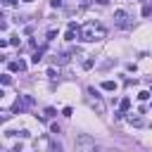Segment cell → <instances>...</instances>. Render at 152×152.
Masks as SVG:
<instances>
[{
	"label": "cell",
	"instance_id": "1",
	"mask_svg": "<svg viewBox=\"0 0 152 152\" xmlns=\"http://www.w3.org/2000/svg\"><path fill=\"white\" fill-rule=\"evenodd\" d=\"M102 38H107V28L100 21H88L81 28V40H86V43H95V40H102Z\"/></svg>",
	"mask_w": 152,
	"mask_h": 152
},
{
	"label": "cell",
	"instance_id": "2",
	"mask_svg": "<svg viewBox=\"0 0 152 152\" xmlns=\"http://www.w3.org/2000/svg\"><path fill=\"white\" fill-rule=\"evenodd\" d=\"M74 150L76 152H100V145L88 135V133H78L74 138Z\"/></svg>",
	"mask_w": 152,
	"mask_h": 152
},
{
	"label": "cell",
	"instance_id": "3",
	"mask_svg": "<svg viewBox=\"0 0 152 152\" xmlns=\"http://www.w3.org/2000/svg\"><path fill=\"white\" fill-rule=\"evenodd\" d=\"M86 100H88V104H90L97 114H104V109H107V107H104V100H102V95H100L93 86L86 88Z\"/></svg>",
	"mask_w": 152,
	"mask_h": 152
},
{
	"label": "cell",
	"instance_id": "4",
	"mask_svg": "<svg viewBox=\"0 0 152 152\" xmlns=\"http://www.w3.org/2000/svg\"><path fill=\"white\" fill-rule=\"evenodd\" d=\"M126 19H128V14H126L124 10H116V12H114V21H116V26H126Z\"/></svg>",
	"mask_w": 152,
	"mask_h": 152
},
{
	"label": "cell",
	"instance_id": "5",
	"mask_svg": "<svg viewBox=\"0 0 152 152\" xmlns=\"http://www.w3.org/2000/svg\"><path fill=\"white\" fill-rule=\"evenodd\" d=\"M24 109H26V102H24L21 97H17V100H14V104H12V114H21Z\"/></svg>",
	"mask_w": 152,
	"mask_h": 152
},
{
	"label": "cell",
	"instance_id": "6",
	"mask_svg": "<svg viewBox=\"0 0 152 152\" xmlns=\"http://www.w3.org/2000/svg\"><path fill=\"white\" fill-rule=\"evenodd\" d=\"M119 107H121V109H119V112H121V114H126V112H128V109H131V97H124V100H121V102H119Z\"/></svg>",
	"mask_w": 152,
	"mask_h": 152
},
{
	"label": "cell",
	"instance_id": "7",
	"mask_svg": "<svg viewBox=\"0 0 152 152\" xmlns=\"http://www.w3.org/2000/svg\"><path fill=\"white\" fill-rule=\"evenodd\" d=\"M102 88L104 90H116V83L114 81H102Z\"/></svg>",
	"mask_w": 152,
	"mask_h": 152
},
{
	"label": "cell",
	"instance_id": "8",
	"mask_svg": "<svg viewBox=\"0 0 152 152\" xmlns=\"http://www.w3.org/2000/svg\"><path fill=\"white\" fill-rule=\"evenodd\" d=\"M128 124H133V126H142V119H140V116H133V114H131V116H128Z\"/></svg>",
	"mask_w": 152,
	"mask_h": 152
},
{
	"label": "cell",
	"instance_id": "9",
	"mask_svg": "<svg viewBox=\"0 0 152 152\" xmlns=\"http://www.w3.org/2000/svg\"><path fill=\"white\" fill-rule=\"evenodd\" d=\"M40 59H43V50H38V52H36V55L31 57V62H33V64H38Z\"/></svg>",
	"mask_w": 152,
	"mask_h": 152
},
{
	"label": "cell",
	"instance_id": "10",
	"mask_svg": "<svg viewBox=\"0 0 152 152\" xmlns=\"http://www.w3.org/2000/svg\"><path fill=\"white\" fill-rule=\"evenodd\" d=\"M93 64H95V59H90V57L83 59V69H93Z\"/></svg>",
	"mask_w": 152,
	"mask_h": 152
},
{
	"label": "cell",
	"instance_id": "11",
	"mask_svg": "<svg viewBox=\"0 0 152 152\" xmlns=\"http://www.w3.org/2000/svg\"><path fill=\"white\" fill-rule=\"evenodd\" d=\"M147 97H150V93H147V90H140V93H138V100H140V102H145Z\"/></svg>",
	"mask_w": 152,
	"mask_h": 152
},
{
	"label": "cell",
	"instance_id": "12",
	"mask_svg": "<svg viewBox=\"0 0 152 152\" xmlns=\"http://www.w3.org/2000/svg\"><path fill=\"white\" fill-rule=\"evenodd\" d=\"M55 114H57V112H55V107H45V116H48V119H52Z\"/></svg>",
	"mask_w": 152,
	"mask_h": 152
},
{
	"label": "cell",
	"instance_id": "13",
	"mask_svg": "<svg viewBox=\"0 0 152 152\" xmlns=\"http://www.w3.org/2000/svg\"><path fill=\"white\" fill-rule=\"evenodd\" d=\"M0 83H5V86H10V83H12V76H7V74H2V76H0Z\"/></svg>",
	"mask_w": 152,
	"mask_h": 152
},
{
	"label": "cell",
	"instance_id": "14",
	"mask_svg": "<svg viewBox=\"0 0 152 152\" xmlns=\"http://www.w3.org/2000/svg\"><path fill=\"white\" fill-rule=\"evenodd\" d=\"M64 38H66V40H74V38H76V31H66V36H64Z\"/></svg>",
	"mask_w": 152,
	"mask_h": 152
},
{
	"label": "cell",
	"instance_id": "15",
	"mask_svg": "<svg viewBox=\"0 0 152 152\" xmlns=\"http://www.w3.org/2000/svg\"><path fill=\"white\" fill-rule=\"evenodd\" d=\"M10 71H19V62H10Z\"/></svg>",
	"mask_w": 152,
	"mask_h": 152
},
{
	"label": "cell",
	"instance_id": "16",
	"mask_svg": "<svg viewBox=\"0 0 152 152\" xmlns=\"http://www.w3.org/2000/svg\"><path fill=\"white\" fill-rule=\"evenodd\" d=\"M48 78H52V81H55V78H57V71H55V69H48Z\"/></svg>",
	"mask_w": 152,
	"mask_h": 152
},
{
	"label": "cell",
	"instance_id": "17",
	"mask_svg": "<svg viewBox=\"0 0 152 152\" xmlns=\"http://www.w3.org/2000/svg\"><path fill=\"white\" fill-rule=\"evenodd\" d=\"M150 12H152V10H150V5H145V7H142V17H150Z\"/></svg>",
	"mask_w": 152,
	"mask_h": 152
},
{
	"label": "cell",
	"instance_id": "18",
	"mask_svg": "<svg viewBox=\"0 0 152 152\" xmlns=\"http://www.w3.org/2000/svg\"><path fill=\"white\" fill-rule=\"evenodd\" d=\"M55 36H57V31H55V28H50V31H48V40H52Z\"/></svg>",
	"mask_w": 152,
	"mask_h": 152
},
{
	"label": "cell",
	"instance_id": "19",
	"mask_svg": "<svg viewBox=\"0 0 152 152\" xmlns=\"http://www.w3.org/2000/svg\"><path fill=\"white\" fill-rule=\"evenodd\" d=\"M7 119H10V114H0V124H2V121H7Z\"/></svg>",
	"mask_w": 152,
	"mask_h": 152
},
{
	"label": "cell",
	"instance_id": "20",
	"mask_svg": "<svg viewBox=\"0 0 152 152\" xmlns=\"http://www.w3.org/2000/svg\"><path fill=\"white\" fill-rule=\"evenodd\" d=\"M5 2H7V5H17L19 0H5Z\"/></svg>",
	"mask_w": 152,
	"mask_h": 152
},
{
	"label": "cell",
	"instance_id": "21",
	"mask_svg": "<svg viewBox=\"0 0 152 152\" xmlns=\"http://www.w3.org/2000/svg\"><path fill=\"white\" fill-rule=\"evenodd\" d=\"M2 97H5V93H2V90H0V100H2Z\"/></svg>",
	"mask_w": 152,
	"mask_h": 152
},
{
	"label": "cell",
	"instance_id": "22",
	"mask_svg": "<svg viewBox=\"0 0 152 152\" xmlns=\"http://www.w3.org/2000/svg\"><path fill=\"white\" fill-rule=\"evenodd\" d=\"M107 152H119V150H107Z\"/></svg>",
	"mask_w": 152,
	"mask_h": 152
},
{
	"label": "cell",
	"instance_id": "23",
	"mask_svg": "<svg viewBox=\"0 0 152 152\" xmlns=\"http://www.w3.org/2000/svg\"><path fill=\"white\" fill-rule=\"evenodd\" d=\"M24 2H33V0H24Z\"/></svg>",
	"mask_w": 152,
	"mask_h": 152
},
{
	"label": "cell",
	"instance_id": "24",
	"mask_svg": "<svg viewBox=\"0 0 152 152\" xmlns=\"http://www.w3.org/2000/svg\"><path fill=\"white\" fill-rule=\"evenodd\" d=\"M0 2H5V0H0Z\"/></svg>",
	"mask_w": 152,
	"mask_h": 152
}]
</instances>
